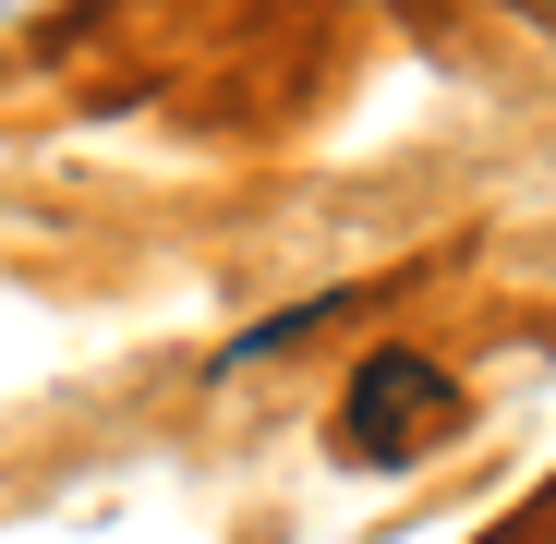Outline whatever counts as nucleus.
I'll list each match as a JSON object with an SVG mask.
<instances>
[{"mask_svg":"<svg viewBox=\"0 0 556 544\" xmlns=\"http://www.w3.org/2000/svg\"><path fill=\"white\" fill-rule=\"evenodd\" d=\"M447 423H459L447 363L376 351V363H363V388H351V412H339V447H351V460H412V447H435Z\"/></svg>","mask_w":556,"mask_h":544,"instance_id":"nucleus-1","label":"nucleus"}]
</instances>
